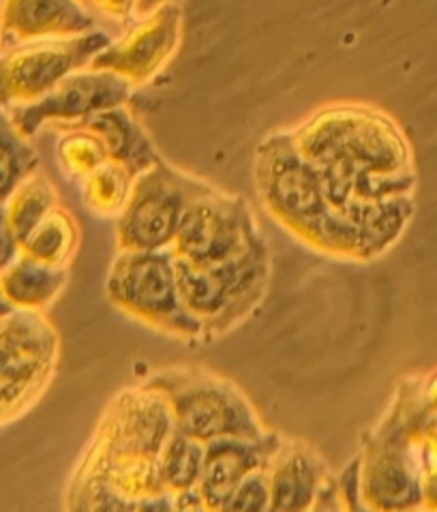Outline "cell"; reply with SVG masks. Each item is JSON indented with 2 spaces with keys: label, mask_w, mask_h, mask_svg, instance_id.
Listing matches in <instances>:
<instances>
[{
  "label": "cell",
  "mask_w": 437,
  "mask_h": 512,
  "mask_svg": "<svg viewBox=\"0 0 437 512\" xmlns=\"http://www.w3.org/2000/svg\"><path fill=\"white\" fill-rule=\"evenodd\" d=\"M367 500L382 510H405L425 506L423 476H420L414 425L403 418L393 427V435L371 459L367 468Z\"/></svg>",
  "instance_id": "7c38bea8"
},
{
  "label": "cell",
  "mask_w": 437,
  "mask_h": 512,
  "mask_svg": "<svg viewBox=\"0 0 437 512\" xmlns=\"http://www.w3.org/2000/svg\"><path fill=\"white\" fill-rule=\"evenodd\" d=\"M80 228L67 208L56 206L22 243V251L54 266H67L80 249Z\"/></svg>",
  "instance_id": "d6986e66"
},
{
  "label": "cell",
  "mask_w": 437,
  "mask_h": 512,
  "mask_svg": "<svg viewBox=\"0 0 437 512\" xmlns=\"http://www.w3.org/2000/svg\"><path fill=\"white\" fill-rule=\"evenodd\" d=\"M131 95L133 84L123 75L84 67L69 73L41 99L15 105L11 108V120L22 135L33 138L45 123L78 125L90 114L125 105Z\"/></svg>",
  "instance_id": "30bf717a"
},
{
  "label": "cell",
  "mask_w": 437,
  "mask_h": 512,
  "mask_svg": "<svg viewBox=\"0 0 437 512\" xmlns=\"http://www.w3.org/2000/svg\"><path fill=\"white\" fill-rule=\"evenodd\" d=\"M82 3L116 18H129L135 11V0H82Z\"/></svg>",
  "instance_id": "484cf974"
},
{
  "label": "cell",
  "mask_w": 437,
  "mask_h": 512,
  "mask_svg": "<svg viewBox=\"0 0 437 512\" xmlns=\"http://www.w3.org/2000/svg\"><path fill=\"white\" fill-rule=\"evenodd\" d=\"M112 37L103 30H90L78 37L35 39L13 45L0 56V103L7 110L33 103L65 80L69 73L90 65Z\"/></svg>",
  "instance_id": "ba28073f"
},
{
  "label": "cell",
  "mask_w": 437,
  "mask_h": 512,
  "mask_svg": "<svg viewBox=\"0 0 437 512\" xmlns=\"http://www.w3.org/2000/svg\"><path fill=\"white\" fill-rule=\"evenodd\" d=\"M0 9H3V0H0Z\"/></svg>",
  "instance_id": "f1b7e54d"
},
{
  "label": "cell",
  "mask_w": 437,
  "mask_h": 512,
  "mask_svg": "<svg viewBox=\"0 0 437 512\" xmlns=\"http://www.w3.org/2000/svg\"><path fill=\"white\" fill-rule=\"evenodd\" d=\"M58 337L41 311L15 309L0 318V423L26 412L48 388Z\"/></svg>",
  "instance_id": "8992f818"
},
{
  "label": "cell",
  "mask_w": 437,
  "mask_h": 512,
  "mask_svg": "<svg viewBox=\"0 0 437 512\" xmlns=\"http://www.w3.org/2000/svg\"><path fill=\"white\" fill-rule=\"evenodd\" d=\"M15 311L13 303L7 298L3 285H0V318H7V315H11Z\"/></svg>",
  "instance_id": "83f0119b"
},
{
  "label": "cell",
  "mask_w": 437,
  "mask_h": 512,
  "mask_svg": "<svg viewBox=\"0 0 437 512\" xmlns=\"http://www.w3.org/2000/svg\"><path fill=\"white\" fill-rule=\"evenodd\" d=\"M423 397L429 405V410L437 416V371L429 375V380L423 386Z\"/></svg>",
  "instance_id": "4316f807"
},
{
  "label": "cell",
  "mask_w": 437,
  "mask_h": 512,
  "mask_svg": "<svg viewBox=\"0 0 437 512\" xmlns=\"http://www.w3.org/2000/svg\"><path fill=\"white\" fill-rule=\"evenodd\" d=\"M206 444L191 438L183 431H174L172 438L165 444L159 457V480L165 493L174 495L178 500L180 495L198 491V483L202 476Z\"/></svg>",
  "instance_id": "ac0fdd59"
},
{
  "label": "cell",
  "mask_w": 437,
  "mask_h": 512,
  "mask_svg": "<svg viewBox=\"0 0 437 512\" xmlns=\"http://www.w3.org/2000/svg\"><path fill=\"white\" fill-rule=\"evenodd\" d=\"M281 444V435L266 433L264 438H219L206 442L202 476L198 493L206 510H223L230 495L247 474L268 468L275 450Z\"/></svg>",
  "instance_id": "4fadbf2b"
},
{
  "label": "cell",
  "mask_w": 437,
  "mask_h": 512,
  "mask_svg": "<svg viewBox=\"0 0 437 512\" xmlns=\"http://www.w3.org/2000/svg\"><path fill=\"white\" fill-rule=\"evenodd\" d=\"M255 185L268 215L313 249L360 262L390 249L380 236L328 202L318 174L300 155L292 133H277L258 148Z\"/></svg>",
  "instance_id": "7a4b0ae2"
},
{
  "label": "cell",
  "mask_w": 437,
  "mask_h": 512,
  "mask_svg": "<svg viewBox=\"0 0 437 512\" xmlns=\"http://www.w3.org/2000/svg\"><path fill=\"white\" fill-rule=\"evenodd\" d=\"M58 159L71 178L82 180L110 157L108 148L95 131L82 125H69V131L58 142Z\"/></svg>",
  "instance_id": "603a6c76"
},
{
  "label": "cell",
  "mask_w": 437,
  "mask_h": 512,
  "mask_svg": "<svg viewBox=\"0 0 437 512\" xmlns=\"http://www.w3.org/2000/svg\"><path fill=\"white\" fill-rule=\"evenodd\" d=\"M262 236L243 198L204 187L187 204L172 251L191 264L215 266L245 251Z\"/></svg>",
  "instance_id": "9c48e42d"
},
{
  "label": "cell",
  "mask_w": 437,
  "mask_h": 512,
  "mask_svg": "<svg viewBox=\"0 0 437 512\" xmlns=\"http://www.w3.org/2000/svg\"><path fill=\"white\" fill-rule=\"evenodd\" d=\"M22 253V245L18 236H15L9 217H7V206L5 202L0 204V275L18 260V255Z\"/></svg>",
  "instance_id": "d4e9b609"
},
{
  "label": "cell",
  "mask_w": 437,
  "mask_h": 512,
  "mask_svg": "<svg viewBox=\"0 0 437 512\" xmlns=\"http://www.w3.org/2000/svg\"><path fill=\"white\" fill-rule=\"evenodd\" d=\"M180 39V9L165 3L148 18L131 26L127 35L110 43L93 60L90 69L114 71L123 75L133 86L144 84L165 67V63L176 52Z\"/></svg>",
  "instance_id": "8fae6325"
},
{
  "label": "cell",
  "mask_w": 437,
  "mask_h": 512,
  "mask_svg": "<svg viewBox=\"0 0 437 512\" xmlns=\"http://www.w3.org/2000/svg\"><path fill=\"white\" fill-rule=\"evenodd\" d=\"M95 131L108 148V157L127 168L135 178L161 159L144 129L135 123V118L125 110V105L90 114L78 123Z\"/></svg>",
  "instance_id": "2e32d148"
},
{
  "label": "cell",
  "mask_w": 437,
  "mask_h": 512,
  "mask_svg": "<svg viewBox=\"0 0 437 512\" xmlns=\"http://www.w3.org/2000/svg\"><path fill=\"white\" fill-rule=\"evenodd\" d=\"M97 28L80 0H3L0 45L5 50L35 39L78 37Z\"/></svg>",
  "instance_id": "5bb4252c"
},
{
  "label": "cell",
  "mask_w": 437,
  "mask_h": 512,
  "mask_svg": "<svg viewBox=\"0 0 437 512\" xmlns=\"http://www.w3.org/2000/svg\"><path fill=\"white\" fill-rule=\"evenodd\" d=\"M270 510H307L322 495L324 468L313 450L283 442L268 463Z\"/></svg>",
  "instance_id": "9a60e30c"
},
{
  "label": "cell",
  "mask_w": 437,
  "mask_h": 512,
  "mask_svg": "<svg viewBox=\"0 0 437 512\" xmlns=\"http://www.w3.org/2000/svg\"><path fill=\"white\" fill-rule=\"evenodd\" d=\"M268 275L270 258L262 238L215 266L176 258L180 294L193 318L202 324L204 339L219 337L243 322L262 300Z\"/></svg>",
  "instance_id": "3957f363"
},
{
  "label": "cell",
  "mask_w": 437,
  "mask_h": 512,
  "mask_svg": "<svg viewBox=\"0 0 437 512\" xmlns=\"http://www.w3.org/2000/svg\"><path fill=\"white\" fill-rule=\"evenodd\" d=\"M135 176L123 165L108 159L95 172L82 178V195L86 206L97 215H120L129 200Z\"/></svg>",
  "instance_id": "7402d4cb"
},
{
  "label": "cell",
  "mask_w": 437,
  "mask_h": 512,
  "mask_svg": "<svg viewBox=\"0 0 437 512\" xmlns=\"http://www.w3.org/2000/svg\"><path fill=\"white\" fill-rule=\"evenodd\" d=\"M37 168V150L13 125L11 114H7V108L0 103V204L7 202L22 180Z\"/></svg>",
  "instance_id": "44dd1931"
},
{
  "label": "cell",
  "mask_w": 437,
  "mask_h": 512,
  "mask_svg": "<svg viewBox=\"0 0 437 512\" xmlns=\"http://www.w3.org/2000/svg\"><path fill=\"white\" fill-rule=\"evenodd\" d=\"M292 138L341 215L393 247L414 215V153L403 129L369 105L315 114Z\"/></svg>",
  "instance_id": "6da1fadb"
},
{
  "label": "cell",
  "mask_w": 437,
  "mask_h": 512,
  "mask_svg": "<svg viewBox=\"0 0 437 512\" xmlns=\"http://www.w3.org/2000/svg\"><path fill=\"white\" fill-rule=\"evenodd\" d=\"M105 290L114 307L163 335L187 341L204 339L202 324L193 318L180 294L172 247L120 249Z\"/></svg>",
  "instance_id": "277c9868"
},
{
  "label": "cell",
  "mask_w": 437,
  "mask_h": 512,
  "mask_svg": "<svg viewBox=\"0 0 437 512\" xmlns=\"http://www.w3.org/2000/svg\"><path fill=\"white\" fill-rule=\"evenodd\" d=\"M5 206L11 228L22 245L30 232L58 206V195L50 180L35 170L11 193Z\"/></svg>",
  "instance_id": "ffe728a7"
},
{
  "label": "cell",
  "mask_w": 437,
  "mask_h": 512,
  "mask_svg": "<svg viewBox=\"0 0 437 512\" xmlns=\"http://www.w3.org/2000/svg\"><path fill=\"white\" fill-rule=\"evenodd\" d=\"M67 277V266L41 262L22 251L18 260L0 275V285L15 309L43 311L63 292Z\"/></svg>",
  "instance_id": "e0dca14e"
},
{
  "label": "cell",
  "mask_w": 437,
  "mask_h": 512,
  "mask_svg": "<svg viewBox=\"0 0 437 512\" xmlns=\"http://www.w3.org/2000/svg\"><path fill=\"white\" fill-rule=\"evenodd\" d=\"M168 399L176 429L200 442L258 440L268 433L249 399L230 380L204 369H168L144 382Z\"/></svg>",
  "instance_id": "5b68a950"
},
{
  "label": "cell",
  "mask_w": 437,
  "mask_h": 512,
  "mask_svg": "<svg viewBox=\"0 0 437 512\" xmlns=\"http://www.w3.org/2000/svg\"><path fill=\"white\" fill-rule=\"evenodd\" d=\"M206 183L159 159L133 180L118 221V249L155 251L172 247L187 204Z\"/></svg>",
  "instance_id": "52a82bcc"
},
{
  "label": "cell",
  "mask_w": 437,
  "mask_h": 512,
  "mask_svg": "<svg viewBox=\"0 0 437 512\" xmlns=\"http://www.w3.org/2000/svg\"><path fill=\"white\" fill-rule=\"evenodd\" d=\"M223 510L232 512H260L270 510V480L268 468H260L247 474L230 495Z\"/></svg>",
  "instance_id": "cb8c5ba5"
}]
</instances>
